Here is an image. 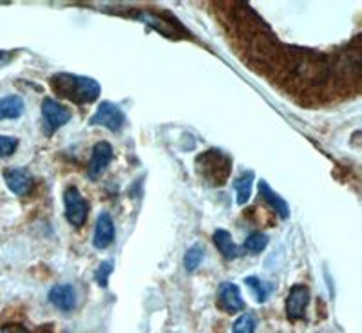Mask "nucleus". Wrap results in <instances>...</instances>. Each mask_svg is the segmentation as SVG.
Wrapping results in <instances>:
<instances>
[{
	"label": "nucleus",
	"mask_w": 362,
	"mask_h": 333,
	"mask_svg": "<svg viewBox=\"0 0 362 333\" xmlns=\"http://www.w3.org/2000/svg\"><path fill=\"white\" fill-rule=\"evenodd\" d=\"M259 194H261V198H263L264 201H267L268 205L272 206V209L276 210V212L281 216V218H283V219L288 218L290 210H288V205H286V201H284V199L281 198L279 194L274 192V190L270 189V185H268V183L264 180L259 181Z\"/></svg>",
	"instance_id": "f8f14e48"
},
{
	"label": "nucleus",
	"mask_w": 362,
	"mask_h": 333,
	"mask_svg": "<svg viewBox=\"0 0 362 333\" xmlns=\"http://www.w3.org/2000/svg\"><path fill=\"white\" fill-rule=\"evenodd\" d=\"M245 283H247L248 288L254 292V297L257 303H264V300L268 299V296H270L272 292H274V288H276V284L274 283H267V281H261L259 277H247L245 279Z\"/></svg>",
	"instance_id": "dca6fc26"
},
{
	"label": "nucleus",
	"mask_w": 362,
	"mask_h": 333,
	"mask_svg": "<svg viewBox=\"0 0 362 333\" xmlns=\"http://www.w3.org/2000/svg\"><path fill=\"white\" fill-rule=\"evenodd\" d=\"M268 245V238L264 234H261V232H254V234H250L247 238V241H245L243 248L247 252H250V254H259L261 250H264Z\"/></svg>",
	"instance_id": "f3484780"
},
{
	"label": "nucleus",
	"mask_w": 362,
	"mask_h": 333,
	"mask_svg": "<svg viewBox=\"0 0 362 333\" xmlns=\"http://www.w3.org/2000/svg\"><path fill=\"white\" fill-rule=\"evenodd\" d=\"M115 241V223L109 212H102L96 219L95 226V238H93V245H95L98 250H105L109 248Z\"/></svg>",
	"instance_id": "0eeeda50"
},
{
	"label": "nucleus",
	"mask_w": 362,
	"mask_h": 333,
	"mask_svg": "<svg viewBox=\"0 0 362 333\" xmlns=\"http://www.w3.org/2000/svg\"><path fill=\"white\" fill-rule=\"evenodd\" d=\"M90 125H102V127L109 129V131L116 132L124 127L125 115L124 111L111 102H102L96 109V112L90 116Z\"/></svg>",
	"instance_id": "20e7f679"
},
{
	"label": "nucleus",
	"mask_w": 362,
	"mask_h": 333,
	"mask_svg": "<svg viewBox=\"0 0 362 333\" xmlns=\"http://www.w3.org/2000/svg\"><path fill=\"white\" fill-rule=\"evenodd\" d=\"M310 303V290L305 284H293L286 297V317L290 321H300L305 319L306 306Z\"/></svg>",
	"instance_id": "423d86ee"
},
{
	"label": "nucleus",
	"mask_w": 362,
	"mask_h": 333,
	"mask_svg": "<svg viewBox=\"0 0 362 333\" xmlns=\"http://www.w3.org/2000/svg\"><path fill=\"white\" fill-rule=\"evenodd\" d=\"M112 274V261H103L98 267V270L95 271V279L100 286H107L109 276Z\"/></svg>",
	"instance_id": "412c9836"
},
{
	"label": "nucleus",
	"mask_w": 362,
	"mask_h": 333,
	"mask_svg": "<svg viewBox=\"0 0 362 333\" xmlns=\"http://www.w3.org/2000/svg\"><path fill=\"white\" fill-rule=\"evenodd\" d=\"M252 183H254V173L248 170V173H243L238 180L234 181V190L238 194V205H245V203L250 199L252 194Z\"/></svg>",
	"instance_id": "2eb2a0df"
},
{
	"label": "nucleus",
	"mask_w": 362,
	"mask_h": 333,
	"mask_svg": "<svg viewBox=\"0 0 362 333\" xmlns=\"http://www.w3.org/2000/svg\"><path fill=\"white\" fill-rule=\"evenodd\" d=\"M4 181L8 189L17 196H25L33 187V177L25 169H9L4 173Z\"/></svg>",
	"instance_id": "9d476101"
},
{
	"label": "nucleus",
	"mask_w": 362,
	"mask_h": 333,
	"mask_svg": "<svg viewBox=\"0 0 362 333\" xmlns=\"http://www.w3.org/2000/svg\"><path fill=\"white\" fill-rule=\"evenodd\" d=\"M51 87L60 98L74 103H93L100 96V83L89 76L58 73L51 76Z\"/></svg>",
	"instance_id": "f257e3e1"
},
{
	"label": "nucleus",
	"mask_w": 362,
	"mask_h": 333,
	"mask_svg": "<svg viewBox=\"0 0 362 333\" xmlns=\"http://www.w3.org/2000/svg\"><path fill=\"white\" fill-rule=\"evenodd\" d=\"M22 112H24V102H22L21 96L9 95L0 98V122L21 118Z\"/></svg>",
	"instance_id": "4468645a"
},
{
	"label": "nucleus",
	"mask_w": 362,
	"mask_h": 333,
	"mask_svg": "<svg viewBox=\"0 0 362 333\" xmlns=\"http://www.w3.org/2000/svg\"><path fill=\"white\" fill-rule=\"evenodd\" d=\"M64 205H66V218L73 226L80 228L86 223L87 214H89V205L80 194L76 187H69L64 192Z\"/></svg>",
	"instance_id": "7ed1b4c3"
},
{
	"label": "nucleus",
	"mask_w": 362,
	"mask_h": 333,
	"mask_svg": "<svg viewBox=\"0 0 362 333\" xmlns=\"http://www.w3.org/2000/svg\"><path fill=\"white\" fill-rule=\"evenodd\" d=\"M202 261H203V248L196 245V247H192L187 250L183 264H185L187 271H194L196 268L199 267V264H202Z\"/></svg>",
	"instance_id": "a211bd4d"
},
{
	"label": "nucleus",
	"mask_w": 362,
	"mask_h": 333,
	"mask_svg": "<svg viewBox=\"0 0 362 333\" xmlns=\"http://www.w3.org/2000/svg\"><path fill=\"white\" fill-rule=\"evenodd\" d=\"M196 165H198V170L202 173V176L209 181L210 185L221 187L228 180L232 160L226 154H223L221 151H209V153L202 154L198 158Z\"/></svg>",
	"instance_id": "f03ea898"
},
{
	"label": "nucleus",
	"mask_w": 362,
	"mask_h": 333,
	"mask_svg": "<svg viewBox=\"0 0 362 333\" xmlns=\"http://www.w3.org/2000/svg\"><path fill=\"white\" fill-rule=\"evenodd\" d=\"M218 300H219V306H221L225 312L228 313H235V312H241L245 310V300L241 297V292L235 284L232 283H223L219 286V293H218Z\"/></svg>",
	"instance_id": "1a4fd4ad"
},
{
	"label": "nucleus",
	"mask_w": 362,
	"mask_h": 333,
	"mask_svg": "<svg viewBox=\"0 0 362 333\" xmlns=\"http://www.w3.org/2000/svg\"><path fill=\"white\" fill-rule=\"evenodd\" d=\"M214 245L218 247V250L221 252L225 259H238L241 255V248L235 247V243L232 241V235L228 230H219L214 232Z\"/></svg>",
	"instance_id": "ddd939ff"
},
{
	"label": "nucleus",
	"mask_w": 362,
	"mask_h": 333,
	"mask_svg": "<svg viewBox=\"0 0 362 333\" xmlns=\"http://www.w3.org/2000/svg\"><path fill=\"white\" fill-rule=\"evenodd\" d=\"M49 303L62 312H71L76 306V292L71 284H57L49 290Z\"/></svg>",
	"instance_id": "9b49d317"
},
{
	"label": "nucleus",
	"mask_w": 362,
	"mask_h": 333,
	"mask_svg": "<svg viewBox=\"0 0 362 333\" xmlns=\"http://www.w3.org/2000/svg\"><path fill=\"white\" fill-rule=\"evenodd\" d=\"M112 160V147L107 141H98L93 147V154H90L89 161V177L96 180L103 170L107 169V165Z\"/></svg>",
	"instance_id": "6e6552de"
},
{
	"label": "nucleus",
	"mask_w": 362,
	"mask_h": 333,
	"mask_svg": "<svg viewBox=\"0 0 362 333\" xmlns=\"http://www.w3.org/2000/svg\"><path fill=\"white\" fill-rule=\"evenodd\" d=\"M255 332V319L252 313H243L238 321L234 322L232 333H254Z\"/></svg>",
	"instance_id": "6ab92c4d"
},
{
	"label": "nucleus",
	"mask_w": 362,
	"mask_h": 333,
	"mask_svg": "<svg viewBox=\"0 0 362 333\" xmlns=\"http://www.w3.org/2000/svg\"><path fill=\"white\" fill-rule=\"evenodd\" d=\"M42 116H44V127L47 134H53L57 129L64 127L71 119V111L64 107L53 98H44L42 102Z\"/></svg>",
	"instance_id": "39448f33"
},
{
	"label": "nucleus",
	"mask_w": 362,
	"mask_h": 333,
	"mask_svg": "<svg viewBox=\"0 0 362 333\" xmlns=\"http://www.w3.org/2000/svg\"><path fill=\"white\" fill-rule=\"evenodd\" d=\"M0 333H29V329L21 322H8L0 328Z\"/></svg>",
	"instance_id": "4be33fe9"
},
{
	"label": "nucleus",
	"mask_w": 362,
	"mask_h": 333,
	"mask_svg": "<svg viewBox=\"0 0 362 333\" xmlns=\"http://www.w3.org/2000/svg\"><path fill=\"white\" fill-rule=\"evenodd\" d=\"M18 147V140L13 136H0V158L11 156Z\"/></svg>",
	"instance_id": "aec40b11"
}]
</instances>
